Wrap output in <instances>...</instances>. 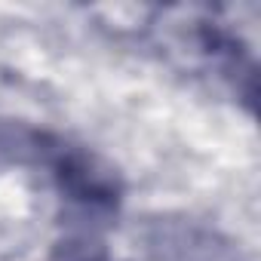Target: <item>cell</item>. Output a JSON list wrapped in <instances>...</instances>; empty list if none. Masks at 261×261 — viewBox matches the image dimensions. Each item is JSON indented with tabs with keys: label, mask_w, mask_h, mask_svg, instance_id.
Segmentation results:
<instances>
[{
	"label": "cell",
	"mask_w": 261,
	"mask_h": 261,
	"mask_svg": "<svg viewBox=\"0 0 261 261\" xmlns=\"http://www.w3.org/2000/svg\"><path fill=\"white\" fill-rule=\"evenodd\" d=\"M53 169H56L59 191L80 212L111 215L120 206V197H123L120 175L101 157H95L89 151H80V148H68V151L62 148Z\"/></svg>",
	"instance_id": "6da1fadb"
},
{
	"label": "cell",
	"mask_w": 261,
	"mask_h": 261,
	"mask_svg": "<svg viewBox=\"0 0 261 261\" xmlns=\"http://www.w3.org/2000/svg\"><path fill=\"white\" fill-rule=\"evenodd\" d=\"M59 261H108V258H105V249L98 243L74 240V243H62Z\"/></svg>",
	"instance_id": "7a4b0ae2"
}]
</instances>
